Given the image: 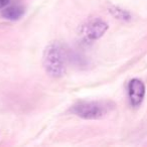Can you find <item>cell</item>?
<instances>
[{
    "instance_id": "obj_4",
    "label": "cell",
    "mask_w": 147,
    "mask_h": 147,
    "mask_svg": "<svg viewBox=\"0 0 147 147\" xmlns=\"http://www.w3.org/2000/svg\"><path fill=\"white\" fill-rule=\"evenodd\" d=\"M129 100L132 106L137 107L142 103L145 95V86L140 80L133 79L128 85Z\"/></svg>"
},
{
    "instance_id": "obj_3",
    "label": "cell",
    "mask_w": 147,
    "mask_h": 147,
    "mask_svg": "<svg viewBox=\"0 0 147 147\" xmlns=\"http://www.w3.org/2000/svg\"><path fill=\"white\" fill-rule=\"evenodd\" d=\"M108 24L100 18H93L82 26L81 32L88 40H97L101 38L108 30Z\"/></svg>"
},
{
    "instance_id": "obj_6",
    "label": "cell",
    "mask_w": 147,
    "mask_h": 147,
    "mask_svg": "<svg viewBox=\"0 0 147 147\" xmlns=\"http://www.w3.org/2000/svg\"><path fill=\"white\" fill-rule=\"evenodd\" d=\"M110 12L112 13L116 18L121 19V20H129V19L131 18V15L128 11L119 8V7H112V8L110 9Z\"/></svg>"
},
{
    "instance_id": "obj_2",
    "label": "cell",
    "mask_w": 147,
    "mask_h": 147,
    "mask_svg": "<svg viewBox=\"0 0 147 147\" xmlns=\"http://www.w3.org/2000/svg\"><path fill=\"white\" fill-rule=\"evenodd\" d=\"M114 107L110 101H83L74 105L71 112L86 120H96L105 117Z\"/></svg>"
},
{
    "instance_id": "obj_7",
    "label": "cell",
    "mask_w": 147,
    "mask_h": 147,
    "mask_svg": "<svg viewBox=\"0 0 147 147\" xmlns=\"http://www.w3.org/2000/svg\"><path fill=\"white\" fill-rule=\"evenodd\" d=\"M8 0H0V9L4 8L7 4H8Z\"/></svg>"
},
{
    "instance_id": "obj_1",
    "label": "cell",
    "mask_w": 147,
    "mask_h": 147,
    "mask_svg": "<svg viewBox=\"0 0 147 147\" xmlns=\"http://www.w3.org/2000/svg\"><path fill=\"white\" fill-rule=\"evenodd\" d=\"M45 73L51 78H61L65 74V55L59 43L51 42L45 47L42 57Z\"/></svg>"
},
{
    "instance_id": "obj_5",
    "label": "cell",
    "mask_w": 147,
    "mask_h": 147,
    "mask_svg": "<svg viewBox=\"0 0 147 147\" xmlns=\"http://www.w3.org/2000/svg\"><path fill=\"white\" fill-rule=\"evenodd\" d=\"M24 13V8L18 5H13V6H9L3 10L2 15L4 18L8 19V20H17L19 19Z\"/></svg>"
}]
</instances>
